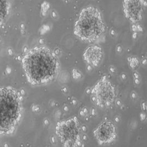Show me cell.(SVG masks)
I'll list each match as a JSON object with an SVG mask.
<instances>
[{
  "label": "cell",
  "mask_w": 147,
  "mask_h": 147,
  "mask_svg": "<svg viewBox=\"0 0 147 147\" xmlns=\"http://www.w3.org/2000/svg\"><path fill=\"white\" fill-rule=\"evenodd\" d=\"M22 64L28 80L34 85L52 81L59 71V61L56 55L45 47L30 49L24 55Z\"/></svg>",
  "instance_id": "obj_1"
},
{
  "label": "cell",
  "mask_w": 147,
  "mask_h": 147,
  "mask_svg": "<svg viewBox=\"0 0 147 147\" xmlns=\"http://www.w3.org/2000/svg\"><path fill=\"white\" fill-rule=\"evenodd\" d=\"M21 113V101L18 92L11 88H0V134L12 132Z\"/></svg>",
  "instance_id": "obj_2"
},
{
  "label": "cell",
  "mask_w": 147,
  "mask_h": 147,
  "mask_svg": "<svg viewBox=\"0 0 147 147\" xmlns=\"http://www.w3.org/2000/svg\"><path fill=\"white\" fill-rule=\"evenodd\" d=\"M105 26L100 12L96 8H84L75 23L74 33L83 42H92L102 36Z\"/></svg>",
  "instance_id": "obj_3"
},
{
  "label": "cell",
  "mask_w": 147,
  "mask_h": 147,
  "mask_svg": "<svg viewBox=\"0 0 147 147\" xmlns=\"http://www.w3.org/2000/svg\"><path fill=\"white\" fill-rule=\"evenodd\" d=\"M92 94L97 106L105 107L113 102L115 96V91L110 82L103 79L96 84L92 90Z\"/></svg>",
  "instance_id": "obj_4"
},
{
  "label": "cell",
  "mask_w": 147,
  "mask_h": 147,
  "mask_svg": "<svg viewBox=\"0 0 147 147\" xmlns=\"http://www.w3.org/2000/svg\"><path fill=\"white\" fill-rule=\"evenodd\" d=\"M94 134L99 143L101 144L110 143L116 137V127L110 121H104L96 128Z\"/></svg>",
  "instance_id": "obj_5"
},
{
  "label": "cell",
  "mask_w": 147,
  "mask_h": 147,
  "mask_svg": "<svg viewBox=\"0 0 147 147\" xmlns=\"http://www.w3.org/2000/svg\"><path fill=\"white\" fill-rule=\"evenodd\" d=\"M124 12L127 18L131 21H139L143 12L142 5L140 0H125Z\"/></svg>",
  "instance_id": "obj_6"
},
{
  "label": "cell",
  "mask_w": 147,
  "mask_h": 147,
  "mask_svg": "<svg viewBox=\"0 0 147 147\" xmlns=\"http://www.w3.org/2000/svg\"><path fill=\"white\" fill-rule=\"evenodd\" d=\"M83 57L88 64L93 66H97L102 60L103 52L101 48L98 46H91L85 51Z\"/></svg>",
  "instance_id": "obj_7"
},
{
  "label": "cell",
  "mask_w": 147,
  "mask_h": 147,
  "mask_svg": "<svg viewBox=\"0 0 147 147\" xmlns=\"http://www.w3.org/2000/svg\"><path fill=\"white\" fill-rule=\"evenodd\" d=\"M10 12V5L8 0H0V26L7 19Z\"/></svg>",
  "instance_id": "obj_8"
}]
</instances>
